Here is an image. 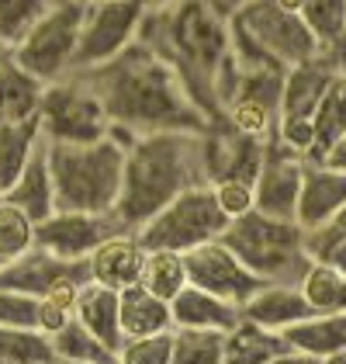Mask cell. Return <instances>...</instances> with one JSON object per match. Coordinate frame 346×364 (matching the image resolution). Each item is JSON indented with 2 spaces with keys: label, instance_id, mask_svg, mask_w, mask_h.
Masks as SVG:
<instances>
[{
  "label": "cell",
  "instance_id": "obj_1",
  "mask_svg": "<svg viewBox=\"0 0 346 364\" xmlns=\"http://www.w3.org/2000/svg\"><path fill=\"white\" fill-rule=\"evenodd\" d=\"M97 101L104 105L111 129L139 139L149 132H208L211 122L191 101L170 66L145 42H132L115 59L80 70Z\"/></svg>",
  "mask_w": 346,
  "mask_h": 364
},
{
  "label": "cell",
  "instance_id": "obj_2",
  "mask_svg": "<svg viewBox=\"0 0 346 364\" xmlns=\"http://www.w3.org/2000/svg\"><path fill=\"white\" fill-rule=\"evenodd\" d=\"M139 42H145L177 73L191 101L211 122V129L222 125V112L215 101V77L222 63L232 56L229 18H222L208 0H167L145 11Z\"/></svg>",
  "mask_w": 346,
  "mask_h": 364
},
{
  "label": "cell",
  "instance_id": "obj_3",
  "mask_svg": "<svg viewBox=\"0 0 346 364\" xmlns=\"http://www.w3.org/2000/svg\"><path fill=\"white\" fill-rule=\"evenodd\" d=\"M204 181V132H149L125 149L115 219L125 229L145 225L167 201Z\"/></svg>",
  "mask_w": 346,
  "mask_h": 364
},
{
  "label": "cell",
  "instance_id": "obj_4",
  "mask_svg": "<svg viewBox=\"0 0 346 364\" xmlns=\"http://www.w3.org/2000/svg\"><path fill=\"white\" fill-rule=\"evenodd\" d=\"M125 142L115 132L94 142H45L56 208L69 212H115Z\"/></svg>",
  "mask_w": 346,
  "mask_h": 364
},
{
  "label": "cell",
  "instance_id": "obj_5",
  "mask_svg": "<svg viewBox=\"0 0 346 364\" xmlns=\"http://www.w3.org/2000/svg\"><path fill=\"white\" fill-rule=\"evenodd\" d=\"M222 243L260 281H270V284H301L305 271L312 267L305 229L291 219H270L257 208L232 219L222 232Z\"/></svg>",
  "mask_w": 346,
  "mask_h": 364
},
{
  "label": "cell",
  "instance_id": "obj_6",
  "mask_svg": "<svg viewBox=\"0 0 346 364\" xmlns=\"http://www.w3.org/2000/svg\"><path fill=\"white\" fill-rule=\"evenodd\" d=\"M229 38L235 53H257L284 70L322 56V46L301 14L277 7L274 0H246L229 18Z\"/></svg>",
  "mask_w": 346,
  "mask_h": 364
},
{
  "label": "cell",
  "instance_id": "obj_7",
  "mask_svg": "<svg viewBox=\"0 0 346 364\" xmlns=\"http://www.w3.org/2000/svg\"><path fill=\"white\" fill-rule=\"evenodd\" d=\"M225 225H229V219L218 208L211 184H194V188L180 191L173 201H167L145 225H139L135 236L145 250L187 253L201 243L222 240Z\"/></svg>",
  "mask_w": 346,
  "mask_h": 364
},
{
  "label": "cell",
  "instance_id": "obj_8",
  "mask_svg": "<svg viewBox=\"0 0 346 364\" xmlns=\"http://www.w3.org/2000/svg\"><path fill=\"white\" fill-rule=\"evenodd\" d=\"M84 7L73 0H52L45 14L25 31V38L11 49V59L38 77L42 84H52L59 77L73 73V53L80 35Z\"/></svg>",
  "mask_w": 346,
  "mask_h": 364
},
{
  "label": "cell",
  "instance_id": "obj_9",
  "mask_svg": "<svg viewBox=\"0 0 346 364\" xmlns=\"http://www.w3.org/2000/svg\"><path fill=\"white\" fill-rule=\"evenodd\" d=\"M38 129L45 142H94L111 132V122L84 73H66L45 84Z\"/></svg>",
  "mask_w": 346,
  "mask_h": 364
},
{
  "label": "cell",
  "instance_id": "obj_10",
  "mask_svg": "<svg viewBox=\"0 0 346 364\" xmlns=\"http://www.w3.org/2000/svg\"><path fill=\"white\" fill-rule=\"evenodd\" d=\"M143 0H94L84 7L80 35H77V53H73V73L94 70L118 53H125L135 38L145 18Z\"/></svg>",
  "mask_w": 346,
  "mask_h": 364
},
{
  "label": "cell",
  "instance_id": "obj_11",
  "mask_svg": "<svg viewBox=\"0 0 346 364\" xmlns=\"http://www.w3.org/2000/svg\"><path fill=\"white\" fill-rule=\"evenodd\" d=\"M125 225L115 219V212H69L56 208L42 223H35V247L52 253L59 260L80 264L86 260L94 247H101L108 236H115Z\"/></svg>",
  "mask_w": 346,
  "mask_h": 364
},
{
  "label": "cell",
  "instance_id": "obj_12",
  "mask_svg": "<svg viewBox=\"0 0 346 364\" xmlns=\"http://www.w3.org/2000/svg\"><path fill=\"white\" fill-rule=\"evenodd\" d=\"M184 264H187V284L204 288V291L225 299L232 306H242L263 284L222 240H211V243H201V247L187 250Z\"/></svg>",
  "mask_w": 346,
  "mask_h": 364
},
{
  "label": "cell",
  "instance_id": "obj_13",
  "mask_svg": "<svg viewBox=\"0 0 346 364\" xmlns=\"http://www.w3.org/2000/svg\"><path fill=\"white\" fill-rule=\"evenodd\" d=\"M301 170H305V156L288 149L277 136H270L267 149H263L260 173L253 181V208L270 215V219H291L294 223L298 191H301Z\"/></svg>",
  "mask_w": 346,
  "mask_h": 364
},
{
  "label": "cell",
  "instance_id": "obj_14",
  "mask_svg": "<svg viewBox=\"0 0 346 364\" xmlns=\"http://www.w3.org/2000/svg\"><path fill=\"white\" fill-rule=\"evenodd\" d=\"M267 139L242 136L229 125H215L204 132V181H257Z\"/></svg>",
  "mask_w": 346,
  "mask_h": 364
},
{
  "label": "cell",
  "instance_id": "obj_15",
  "mask_svg": "<svg viewBox=\"0 0 346 364\" xmlns=\"http://www.w3.org/2000/svg\"><path fill=\"white\" fill-rule=\"evenodd\" d=\"M90 281L86 278V264H69V260H59L52 253L31 247L28 253L0 264V288L7 291H21V295H31V299H42L49 295V288H56L59 281Z\"/></svg>",
  "mask_w": 346,
  "mask_h": 364
},
{
  "label": "cell",
  "instance_id": "obj_16",
  "mask_svg": "<svg viewBox=\"0 0 346 364\" xmlns=\"http://www.w3.org/2000/svg\"><path fill=\"white\" fill-rule=\"evenodd\" d=\"M343 205H346V173L343 170H333V167H325V164L305 160L294 223L301 225L305 232H312V229L329 223Z\"/></svg>",
  "mask_w": 346,
  "mask_h": 364
},
{
  "label": "cell",
  "instance_id": "obj_17",
  "mask_svg": "<svg viewBox=\"0 0 346 364\" xmlns=\"http://www.w3.org/2000/svg\"><path fill=\"white\" fill-rule=\"evenodd\" d=\"M143 260H145V247L139 243V236L132 229H118L115 236H108L101 247H94V253L86 257L84 264L90 281L121 291L128 284H139Z\"/></svg>",
  "mask_w": 346,
  "mask_h": 364
},
{
  "label": "cell",
  "instance_id": "obj_18",
  "mask_svg": "<svg viewBox=\"0 0 346 364\" xmlns=\"http://www.w3.org/2000/svg\"><path fill=\"white\" fill-rule=\"evenodd\" d=\"M340 70L325 56H316L308 63H298L284 70V84H281V108H277V122H312L318 101L325 94L329 80Z\"/></svg>",
  "mask_w": 346,
  "mask_h": 364
},
{
  "label": "cell",
  "instance_id": "obj_19",
  "mask_svg": "<svg viewBox=\"0 0 346 364\" xmlns=\"http://www.w3.org/2000/svg\"><path fill=\"white\" fill-rule=\"evenodd\" d=\"M312 312L316 309L308 306V299L301 295V284H270V281H263L257 291L239 306L242 319L257 323L263 330H274V333L288 330V326H294L298 319H305Z\"/></svg>",
  "mask_w": 346,
  "mask_h": 364
},
{
  "label": "cell",
  "instance_id": "obj_20",
  "mask_svg": "<svg viewBox=\"0 0 346 364\" xmlns=\"http://www.w3.org/2000/svg\"><path fill=\"white\" fill-rule=\"evenodd\" d=\"M277 7L301 14V21L312 28L322 46V56L329 59L340 73H346V0H274Z\"/></svg>",
  "mask_w": 346,
  "mask_h": 364
},
{
  "label": "cell",
  "instance_id": "obj_21",
  "mask_svg": "<svg viewBox=\"0 0 346 364\" xmlns=\"http://www.w3.org/2000/svg\"><path fill=\"white\" fill-rule=\"evenodd\" d=\"M4 198H7L11 205H18L25 215H31L35 223H42L45 215L56 212V188H52V173H49L45 139L35 146V153L28 156L25 170H21L18 181L4 191Z\"/></svg>",
  "mask_w": 346,
  "mask_h": 364
},
{
  "label": "cell",
  "instance_id": "obj_22",
  "mask_svg": "<svg viewBox=\"0 0 346 364\" xmlns=\"http://www.w3.org/2000/svg\"><path fill=\"white\" fill-rule=\"evenodd\" d=\"M170 319L173 326H187V330H222V333H229L242 316H239V306H232V302L204 291V288L187 284L170 302Z\"/></svg>",
  "mask_w": 346,
  "mask_h": 364
},
{
  "label": "cell",
  "instance_id": "obj_23",
  "mask_svg": "<svg viewBox=\"0 0 346 364\" xmlns=\"http://www.w3.org/2000/svg\"><path fill=\"white\" fill-rule=\"evenodd\" d=\"M281 336L291 350L318 361L325 354L346 350V316L343 312H312V316L298 319L294 326L281 330Z\"/></svg>",
  "mask_w": 346,
  "mask_h": 364
},
{
  "label": "cell",
  "instance_id": "obj_24",
  "mask_svg": "<svg viewBox=\"0 0 346 364\" xmlns=\"http://www.w3.org/2000/svg\"><path fill=\"white\" fill-rule=\"evenodd\" d=\"M118 319H121V336H145L173 330L170 302L152 295L143 284H128L118 291Z\"/></svg>",
  "mask_w": 346,
  "mask_h": 364
},
{
  "label": "cell",
  "instance_id": "obj_25",
  "mask_svg": "<svg viewBox=\"0 0 346 364\" xmlns=\"http://www.w3.org/2000/svg\"><path fill=\"white\" fill-rule=\"evenodd\" d=\"M42 94H45V84L31 77L28 70H21L14 59H7L0 66V125L38 118Z\"/></svg>",
  "mask_w": 346,
  "mask_h": 364
},
{
  "label": "cell",
  "instance_id": "obj_26",
  "mask_svg": "<svg viewBox=\"0 0 346 364\" xmlns=\"http://www.w3.org/2000/svg\"><path fill=\"white\" fill-rule=\"evenodd\" d=\"M77 323H84L97 340H104L111 350H118V343L125 340L121 336V319H118V291L115 288H104L97 281H86L77 295V306H73Z\"/></svg>",
  "mask_w": 346,
  "mask_h": 364
},
{
  "label": "cell",
  "instance_id": "obj_27",
  "mask_svg": "<svg viewBox=\"0 0 346 364\" xmlns=\"http://www.w3.org/2000/svg\"><path fill=\"white\" fill-rule=\"evenodd\" d=\"M346 132V73H336L322 101H318L316 114H312V149L305 160L318 164L325 156V149Z\"/></svg>",
  "mask_w": 346,
  "mask_h": 364
},
{
  "label": "cell",
  "instance_id": "obj_28",
  "mask_svg": "<svg viewBox=\"0 0 346 364\" xmlns=\"http://www.w3.org/2000/svg\"><path fill=\"white\" fill-rule=\"evenodd\" d=\"M291 350L284 343V336L274 333V330H263L250 319H239L225 333V354H222V364H263L270 361L274 354H284Z\"/></svg>",
  "mask_w": 346,
  "mask_h": 364
},
{
  "label": "cell",
  "instance_id": "obj_29",
  "mask_svg": "<svg viewBox=\"0 0 346 364\" xmlns=\"http://www.w3.org/2000/svg\"><path fill=\"white\" fill-rule=\"evenodd\" d=\"M42 142L38 118L31 122H14V125H0V195L18 181V173L25 170L35 146Z\"/></svg>",
  "mask_w": 346,
  "mask_h": 364
},
{
  "label": "cell",
  "instance_id": "obj_30",
  "mask_svg": "<svg viewBox=\"0 0 346 364\" xmlns=\"http://www.w3.org/2000/svg\"><path fill=\"white\" fill-rule=\"evenodd\" d=\"M143 288H149L152 295H160L163 302H173L184 288H187V264L184 253L177 250H145L143 260Z\"/></svg>",
  "mask_w": 346,
  "mask_h": 364
},
{
  "label": "cell",
  "instance_id": "obj_31",
  "mask_svg": "<svg viewBox=\"0 0 346 364\" xmlns=\"http://www.w3.org/2000/svg\"><path fill=\"white\" fill-rule=\"evenodd\" d=\"M49 343H52V354L62 358V361H86V364H118L115 361V350L104 343V340H97V336L86 330L84 323H77V316L59 330V333L49 336Z\"/></svg>",
  "mask_w": 346,
  "mask_h": 364
},
{
  "label": "cell",
  "instance_id": "obj_32",
  "mask_svg": "<svg viewBox=\"0 0 346 364\" xmlns=\"http://www.w3.org/2000/svg\"><path fill=\"white\" fill-rule=\"evenodd\" d=\"M225 333L222 330H170V364H222Z\"/></svg>",
  "mask_w": 346,
  "mask_h": 364
},
{
  "label": "cell",
  "instance_id": "obj_33",
  "mask_svg": "<svg viewBox=\"0 0 346 364\" xmlns=\"http://www.w3.org/2000/svg\"><path fill=\"white\" fill-rule=\"evenodd\" d=\"M301 295L316 312H343L346 316V274L329 267L325 260H312L301 278Z\"/></svg>",
  "mask_w": 346,
  "mask_h": 364
},
{
  "label": "cell",
  "instance_id": "obj_34",
  "mask_svg": "<svg viewBox=\"0 0 346 364\" xmlns=\"http://www.w3.org/2000/svg\"><path fill=\"white\" fill-rule=\"evenodd\" d=\"M56 358L49 336L31 326H4L0 323V364H49Z\"/></svg>",
  "mask_w": 346,
  "mask_h": 364
},
{
  "label": "cell",
  "instance_id": "obj_35",
  "mask_svg": "<svg viewBox=\"0 0 346 364\" xmlns=\"http://www.w3.org/2000/svg\"><path fill=\"white\" fill-rule=\"evenodd\" d=\"M35 247V219L25 215L18 205L0 198V264L21 257Z\"/></svg>",
  "mask_w": 346,
  "mask_h": 364
},
{
  "label": "cell",
  "instance_id": "obj_36",
  "mask_svg": "<svg viewBox=\"0 0 346 364\" xmlns=\"http://www.w3.org/2000/svg\"><path fill=\"white\" fill-rule=\"evenodd\" d=\"M52 0H0V46L14 49Z\"/></svg>",
  "mask_w": 346,
  "mask_h": 364
},
{
  "label": "cell",
  "instance_id": "obj_37",
  "mask_svg": "<svg viewBox=\"0 0 346 364\" xmlns=\"http://www.w3.org/2000/svg\"><path fill=\"white\" fill-rule=\"evenodd\" d=\"M118 364H170V330L145 336H125L115 350Z\"/></svg>",
  "mask_w": 346,
  "mask_h": 364
},
{
  "label": "cell",
  "instance_id": "obj_38",
  "mask_svg": "<svg viewBox=\"0 0 346 364\" xmlns=\"http://www.w3.org/2000/svg\"><path fill=\"white\" fill-rule=\"evenodd\" d=\"M218 208L225 212V219H239L246 212H253V184L250 181H215L211 184Z\"/></svg>",
  "mask_w": 346,
  "mask_h": 364
},
{
  "label": "cell",
  "instance_id": "obj_39",
  "mask_svg": "<svg viewBox=\"0 0 346 364\" xmlns=\"http://www.w3.org/2000/svg\"><path fill=\"white\" fill-rule=\"evenodd\" d=\"M35 302L31 295L0 288V323L4 326H31L35 330Z\"/></svg>",
  "mask_w": 346,
  "mask_h": 364
},
{
  "label": "cell",
  "instance_id": "obj_40",
  "mask_svg": "<svg viewBox=\"0 0 346 364\" xmlns=\"http://www.w3.org/2000/svg\"><path fill=\"white\" fill-rule=\"evenodd\" d=\"M340 240H346V205L325 225H318V229H312V232H305V247H308V253H312V260H318L322 253L329 250L333 243H340Z\"/></svg>",
  "mask_w": 346,
  "mask_h": 364
},
{
  "label": "cell",
  "instance_id": "obj_41",
  "mask_svg": "<svg viewBox=\"0 0 346 364\" xmlns=\"http://www.w3.org/2000/svg\"><path fill=\"white\" fill-rule=\"evenodd\" d=\"M69 319H73V312L56 306L52 299H38V302H35V330H38V333H45V336L59 333Z\"/></svg>",
  "mask_w": 346,
  "mask_h": 364
},
{
  "label": "cell",
  "instance_id": "obj_42",
  "mask_svg": "<svg viewBox=\"0 0 346 364\" xmlns=\"http://www.w3.org/2000/svg\"><path fill=\"white\" fill-rule=\"evenodd\" d=\"M318 164H325V167L343 170V173H346V132H343V136H340L336 142H333L329 149H325V156H322Z\"/></svg>",
  "mask_w": 346,
  "mask_h": 364
},
{
  "label": "cell",
  "instance_id": "obj_43",
  "mask_svg": "<svg viewBox=\"0 0 346 364\" xmlns=\"http://www.w3.org/2000/svg\"><path fill=\"white\" fill-rule=\"evenodd\" d=\"M318 260H325L329 267H336L340 274H346V240H340V243H333L329 250H325L322 257H318Z\"/></svg>",
  "mask_w": 346,
  "mask_h": 364
},
{
  "label": "cell",
  "instance_id": "obj_44",
  "mask_svg": "<svg viewBox=\"0 0 346 364\" xmlns=\"http://www.w3.org/2000/svg\"><path fill=\"white\" fill-rule=\"evenodd\" d=\"M263 364H318L316 358H308V354H298V350H284V354H274L270 361Z\"/></svg>",
  "mask_w": 346,
  "mask_h": 364
},
{
  "label": "cell",
  "instance_id": "obj_45",
  "mask_svg": "<svg viewBox=\"0 0 346 364\" xmlns=\"http://www.w3.org/2000/svg\"><path fill=\"white\" fill-rule=\"evenodd\" d=\"M208 4H211V7H215L222 18H232V14H235V11H239L246 0H208Z\"/></svg>",
  "mask_w": 346,
  "mask_h": 364
},
{
  "label": "cell",
  "instance_id": "obj_46",
  "mask_svg": "<svg viewBox=\"0 0 346 364\" xmlns=\"http://www.w3.org/2000/svg\"><path fill=\"white\" fill-rule=\"evenodd\" d=\"M318 364H346V350H336V354H325V358H318Z\"/></svg>",
  "mask_w": 346,
  "mask_h": 364
},
{
  "label": "cell",
  "instance_id": "obj_47",
  "mask_svg": "<svg viewBox=\"0 0 346 364\" xmlns=\"http://www.w3.org/2000/svg\"><path fill=\"white\" fill-rule=\"evenodd\" d=\"M7 59H11V49H7V46H0V66H4Z\"/></svg>",
  "mask_w": 346,
  "mask_h": 364
},
{
  "label": "cell",
  "instance_id": "obj_48",
  "mask_svg": "<svg viewBox=\"0 0 346 364\" xmlns=\"http://www.w3.org/2000/svg\"><path fill=\"white\" fill-rule=\"evenodd\" d=\"M145 7H149V11H152V7H160V4H167V0H143Z\"/></svg>",
  "mask_w": 346,
  "mask_h": 364
},
{
  "label": "cell",
  "instance_id": "obj_49",
  "mask_svg": "<svg viewBox=\"0 0 346 364\" xmlns=\"http://www.w3.org/2000/svg\"><path fill=\"white\" fill-rule=\"evenodd\" d=\"M49 364H86V361H62V358H52Z\"/></svg>",
  "mask_w": 346,
  "mask_h": 364
},
{
  "label": "cell",
  "instance_id": "obj_50",
  "mask_svg": "<svg viewBox=\"0 0 346 364\" xmlns=\"http://www.w3.org/2000/svg\"><path fill=\"white\" fill-rule=\"evenodd\" d=\"M73 4H80V7H86V4H94V0H73Z\"/></svg>",
  "mask_w": 346,
  "mask_h": 364
},
{
  "label": "cell",
  "instance_id": "obj_51",
  "mask_svg": "<svg viewBox=\"0 0 346 364\" xmlns=\"http://www.w3.org/2000/svg\"><path fill=\"white\" fill-rule=\"evenodd\" d=\"M343 28H346V14H343Z\"/></svg>",
  "mask_w": 346,
  "mask_h": 364
},
{
  "label": "cell",
  "instance_id": "obj_52",
  "mask_svg": "<svg viewBox=\"0 0 346 364\" xmlns=\"http://www.w3.org/2000/svg\"><path fill=\"white\" fill-rule=\"evenodd\" d=\"M0 198H4V195H0Z\"/></svg>",
  "mask_w": 346,
  "mask_h": 364
}]
</instances>
